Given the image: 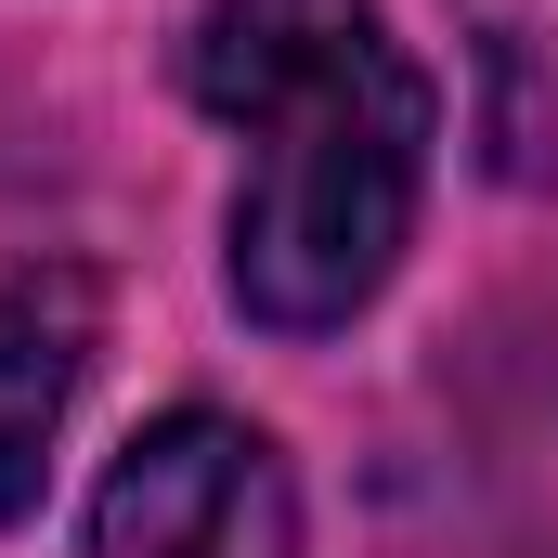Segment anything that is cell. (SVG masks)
<instances>
[{
  "instance_id": "6da1fadb",
  "label": "cell",
  "mask_w": 558,
  "mask_h": 558,
  "mask_svg": "<svg viewBox=\"0 0 558 558\" xmlns=\"http://www.w3.org/2000/svg\"><path fill=\"white\" fill-rule=\"evenodd\" d=\"M195 105L247 131L234 299L286 338L351 325L390 286L428 182V78L377 26V0H208Z\"/></svg>"
},
{
  "instance_id": "7a4b0ae2",
  "label": "cell",
  "mask_w": 558,
  "mask_h": 558,
  "mask_svg": "<svg viewBox=\"0 0 558 558\" xmlns=\"http://www.w3.org/2000/svg\"><path fill=\"white\" fill-rule=\"evenodd\" d=\"M78 558H299V494H286V454L247 416H156L105 468Z\"/></svg>"
},
{
  "instance_id": "3957f363",
  "label": "cell",
  "mask_w": 558,
  "mask_h": 558,
  "mask_svg": "<svg viewBox=\"0 0 558 558\" xmlns=\"http://www.w3.org/2000/svg\"><path fill=\"white\" fill-rule=\"evenodd\" d=\"M78 351H92V286L78 274H0V520L39 507L52 428L78 403Z\"/></svg>"
}]
</instances>
